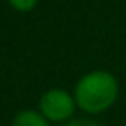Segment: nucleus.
Listing matches in <instances>:
<instances>
[{
    "instance_id": "obj_1",
    "label": "nucleus",
    "mask_w": 126,
    "mask_h": 126,
    "mask_svg": "<svg viewBox=\"0 0 126 126\" xmlns=\"http://www.w3.org/2000/svg\"><path fill=\"white\" fill-rule=\"evenodd\" d=\"M72 94L80 111L87 115H100L117 102L119 82L110 71H89L76 82Z\"/></svg>"
},
{
    "instance_id": "obj_4",
    "label": "nucleus",
    "mask_w": 126,
    "mask_h": 126,
    "mask_svg": "<svg viewBox=\"0 0 126 126\" xmlns=\"http://www.w3.org/2000/svg\"><path fill=\"white\" fill-rule=\"evenodd\" d=\"M8 4L19 13H28L32 9H35V6L39 4V0H8Z\"/></svg>"
},
{
    "instance_id": "obj_2",
    "label": "nucleus",
    "mask_w": 126,
    "mask_h": 126,
    "mask_svg": "<svg viewBox=\"0 0 126 126\" xmlns=\"http://www.w3.org/2000/svg\"><path fill=\"white\" fill-rule=\"evenodd\" d=\"M39 111L50 124H63L74 119L78 110L74 94L63 87H50L39 96Z\"/></svg>"
},
{
    "instance_id": "obj_3",
    "label": "nucleus",
    "mask_w": 126,
    "mask_h": 126,
    "mask_svg": "<svg viewBox=\"0 0 126 126\" xmlns=\"http://www.w3.org/2000/svg\"><path fill=\"white\" fill-rule=\"evenodd\" d=\"M11 126H50L39 110H20L11 119Z\"/></svg>"
},
{
    "instance_id": "obj_5",
    "label": "nucleus",
    "mask_w": 126,
    "mask_h": 126,
    "mask_svg": "<svg viewBox=\"0 0 126 126\" xmlns=\"http://www.w3.org/2000/svg\"><path fill=\"white\" fill-rule=\"evenodd\" d=\"M59 126H102L100 122H96V121H93V119H71V121H67V122H63V124H59Z\"/></svg>"
}]
</instances>
